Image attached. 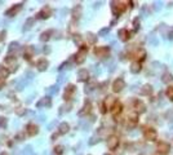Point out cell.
Wrapping results in <instances>:
<instances>
[{
	"label": "cell",
	"instance_id": "1",
	"mask_svg": "<svg viewBox=\"0 0 173 155\" xmlns=\"http://www.w3.org/2000/svg\"><path fill=\"white\" fill-rule=\"evenodd\" d=\"M111 11L115 17H119L121 13H124L128 7V1H111Z\"/></svg>",
	"mask_w": 173,
	"mask_h": 155
},
{
	"label": "cell",
	"instance_id": "12",
	"mask_svg": "<svg viewBox=\"0 0 173 155\" xmlns=\"http://www.w3.org/2000/svg\"><path fill=\"white\" fill-rule=\"evenodd\" d=\"M118 104V100H116V97H114V96H107L106 98L103 100V106L106 107V110H110L111 111L112 110V107L115 106V105Z\"/></svg>",
	"mask_w": 173,
	"mask_h": 155
},
{
	"label": "cell",
	"instance_id": "27",
	"mask_svg": "<svg viewBox=\"0 0 173 155\" xmlns=\"http://www.w3.org/2000/svg\"><path fill=\"white\" fill-rule=\"evenodd\" d=\"M34 25H35V18H32V17L27 18V20H26V22L23 23L22 31H28V30H31Z\"/></svg>",
	"mask_w": 173,
	"mask_h": 155
},
{
	"label": "cell",
	"instance_id": "22",
	"mask_svg": "<svg viewBox=\"0 0 173 155\" xmlns=\"http://www.w3.org/2000/svg\"><path fill=\"white\" fill-rule=\"evenodd\" d=\"M78 80L79 82H88L89 80V71L86 69H80L78 71Z\"/></svg>",
	"mask_w": 173,
	"mask_h": 155
},
{
	"label": "cell",
	"instance_id": "43",
	"mask_svg": "<svg viewBox=\"0 0 173 155\" xmlns=\"http://www.w3.org/2000/svg\"><path fill=\"white\" fill-rule=\"evenodd\" d=\"M43 53H44V54H49L50 53V47L44 45V48H43Z\"/></svg>",
	"mask_w": 173,
	"mask_h": 155
},
{
	"label": "cell",
	"instance_id": "48",
	"mask_svg": "<svg viewBox=\"0 0 173 155\" xmlns=\"http://www.w3.org/2000/svg\"><path fill=\"white\" fill-rule=\"evenodd\" d=\"M58 136H59V133H58V132H57V133H53V135H52V141L57 140V138H58Z\"/></svg>",
	"mask_w": 173,
	"mask_h": 155
},
{
	"label": "cell",
	"instance_id": "13",
	"mask_svg": "<svg viewBox=\"0 0 173 155\" xmlns=\"http://www.w3.org/2000/svg\"><path fill=\"white\" fill-rule=\"evenodd\" d=\"M133 109H134V111H136L138 115H140V114L146 113V105L143 104L141 100H134V101H133Z\"/></svg>",
	"mask_w": 173,
	"mask_h": 155
},
{
	"label": "cell",
	"instance_id": "3",
	"mask_svg": "<svg viewBox=\"0 0 173 155\" xmlns=\"http://www.w3.org/2000/svg\"><path fill=\"white\" fill-rule=\"evenodd\" d=\"M143 137H145L146 141H156L158 138V131L153 127H147L143 129Z\"/></svg>",
	"mask_w": 173,
	"mask_h": 155
},
{
	"label": "cell",
	"instance_id": "25",
	"mask_svg": "<svg viewBox=\"0 0 173 155\" xmlns=\"http://www.w3.org/2000/svg\"><path fill=\"white\" fill-rule=\"evenodd\" d=\"M48 66H49V62H48L45 58H40L39 61L36 62V69L39 71H45L48 69Z\"/></svg>",
	"mask_w": 173,
	"mask_h": 155
},
{
	"label": "cell",
	"instance_id": "4",
	"mask_svg": "<svg viewBox=\"0 0 173 155\" xmlns=\"http://www.w3.org/2000/svg\"><path fill=\"white\" fill-rule=\"evenodd\" d=\"M93 53H94L96 57H98V58H107L110 54V47H96L94 51H93Z\"/></svg>",
	"mask_w": 173,
	"mask_h": 155
},
{
	"label": "cell",
	"instance_id": "50",
	"mask_svg": "<svg viewBox=\"0 0 173 155\" xmlns=\"http://www.w3.org/2000/svg\"><path fill=\"white\" fill-rule=\"evenodd\" d=\"M168 38H169L170 40L173 39V30H170V31H169V34H168Z\"/></svg>",
	"mask_w": 173,
	"mask_h": 155
},
{
	"label": "cell",
	"instance_id": "19",
	"mask_svg": "<svg viewBox=\"0 0 173 155\" xmlns=\"http://www.w3.org/2000/svg\"><path fill=\"white\" fill-rule=\"evenodd\" d=\"M50 106H52V100H50L49 96L40 98L39 101H38V104H36L38 109H43V107H50Z\"/></svg>",
	"mask_w": 173,
	"mask_h": 155
},
{
	"label": "cell",
	"instance_id": "51",
	"mask_svg": "<svg viewBox=\"0 0 173 155\" xmlns=\"http://www.w3.org/2000/svg\"><path fill=\"white\" fill-rule=\"evenodd\" d=\"M0 155H7V152H1V154H0Z\"/></svg>",
	"mask_w": 173,
	"mask_h": 155
},
{
	"label": "cell",
	"instance_id": "14",
	"mask_svg": "<svg viewBox=\"0 0 173 155\" xmlns=\"http://www.w3.org/2000/svg\"><path fill=\"white\" fill-rule=\"evenodd\" d=\"M137 123H138V114H137L136 111H133V113H131L128 115V118H127V125H128L129 128H133L137 125Z\"/></svg>",
	"mask_w": 173,
	"mask_h": 155
},
{
	"label": "cell",
	"instance_id": "20",
	"mask_svg": "<svg viewBox=\"0 0 173 155\" xmlns=\"http://www.w3.org/2000/svg\"><path fill=\"white\" fill-rule=\"evenodd\" d=\"M97 87H100V85H98V83L96 82L94 79H89L88 82H86V84H85L84 92H85V93H90V92H93V90H94Z\"/></svg>",
	"mask_w": 173,
	"mask_h": 155
},
{
	"label": "cell",
	"instance_id": "44",
	"mask_svg": "<svg viewBox=\"0 0 173 155\" xmlns=\"http://www.w3.org/2000/svg\"><path fill=\"white\" fill-rule=\"evenodd\" d=\"M67 66H69V62H63V63H62V65L58 67V70H59V71H62L65 67H67Z\"/></svg>",
	"mask_w": 173,
	"mask_h": 155
},
{
	"label": "cell",
	"instance_id": "28",
	"mask_svg": "<svg viewBox=\"0 0 173 155\" xmlns=\"http://www.w3.org/2000/svg\"><path fill=\"white\" fill-rule=\"evenodd\" d=\"M69 131H70V125H69V123H66V121H63V123H61L58 125V133L59 135H66Z\"/></svg>",
	"mask_w": 173,
	"mask_h": 155
},
{
	"label": "cell",
	"instance_id": "32",
	"mask_svg": "<svg viewBox=\"0 0 173 155\" xmlns=\"http://www.w3.org/2000/svg\"><path fill=\"white\" fill-rule=\"evenodd\" d=\"M18 49H20V43H17V42H12L11 44H9V48H8L9 53H13V52H17Z\"/></svg>",
	"mask_w": 173,
	"mask_h": 155
},
{
	"label": "cell",
	"instance_id": "10",
	"mask_svg": "<svg viewBox=\"0 0 173 155\" xmlns=\"http://www.w3.org/2000/svg\"><path fill=\"white\" fill-rule=\"evenodd\" d=\"M124 88H125V82H124V79L118 78V79L114 80V83H112V90H114L115 93H120Z\"/></svg>",
	"mask_w": 173,
	"mask_h": 155
},
{
	"label": "cell",
	"instance_id": "34",
	"mask_svg": "<svg viewBox=\"0 0 173 155\" xmlns=\"http://www.w3.org/2000/svg\"><path fill=\"white\" fill-rule=\"evenodd\" d=\"M71 107H73V104H71V102H67L66 105H63V106L61 107V110H59V114H63L65 111H66V113H69V111L71 110Z\"/></svg>",
	"mask_w": 173,
	"mask_h": 155
},
{
	"label": "cell",
	"instance_id": "52",
	"mask_svg": "<svg viewBox=\"0 0 173 155\" xmlns=\"http://www.w3.org/2000/svg\"><path fill=\"white\" fill-rule=\"evenodd\" d=\"M105 155H110V154H105Z\"/></svg>",
	"mask_w": 173,
	"mask_h": 155
},
{
	"label": "cell",
	"instance_id": "17",
	"mask_svg": "<svg viewBox=\"0 0 173 155\" xmlns=\"http://www.w3.org/2000/svg\"><path fill=\"white\" fill-rule=\"evenodd\" d=\"M81 13H83V7L80 4H76L75 7L71 11V16H73V21H78L81 17Z\"/></svg>",
	"mask_w": 173,
	"mask_h": 155
},
{
	"label": "cell",
	"instance_id": "37",
	"mask_svg": "<svg viewBox=\"0 0 173 155\" xmlns=\"http://www.w3.org/2000/svg\"><path fill=\"white\" fill-rule=\"evenodd\" d=\"M8 125V119L5 116H0V128H7Z\"/></svg>",
	"mask_w": 173,
	"mask_h": 155
},
{
	"label": "cell",
	"instance_id": "40",
	"mask_svg": "<svg viewBox=\"0 0 173 155\" xmlns=\"http://www.w3.org/2000/svg\"><path fill=\"white\" fill-rule=\"evenodd\" d=\"M109 31H110V27L102 28V30H101L100 32H98V36H103V35H105V34H107V32H109Z\"/></svg>",
	"mask_w": 173,
	"mask_h": 155
},
{
	"label": "cell",
	"instance_id": "42",
	"mask_svg": "<svg viewBox=\"0 0 173 155\" xmlns=\"http://www.w3.org/2000/svg\"><path fill=\"white\" fill-rule=\"evenodd\" d=\"M97 142H100V138L98 137H92L89 140V145H96Z\"/></svg>",
	"mask_w": 173,
	"mask_h": 155
},
{
	"label": "cell",
	"instance_id": "39",
	"mask_svg": "<svg viewBox=\"0 0 173 155\" xmlns=\"http://www.w3.org/2000/svg\"><path fill=\"white\" fill-rule=\"evenodd\" d=\"M47 92L49 93V94H54V93L58 92V88H57V85H52V87H49L47 89Z\"/></svg>",
	"mask_w": 173,
	"mask_h": 155
},
{
	"label": "cell",
	"instance_id": "38",
	"mask_svg": "<svg viewBox=\"0 0 173 155\" xmlns=\"http://www.w3.org/2000/svg\"><path fill=\"white\" fill-rule=\"evenodd\" d=\"M133 26H134V32L140 30V26H141V25H140V18H138V17L133 20Z\"/></svg>",
	"mask_w": 173,
	"mask_h": 155
},
{
	"label": "cell",
	"instance_id": "31",
	"mask_svg": "<svg viewBox=\"0 0 173 155\" xmlns=\"http://www.w3.org/2000/svg\"><path fill=\"white\" fill-rule=\"evenodd\" d=\"M173 80V75L170 73H164L162 76V82L164 83V84H169V83H172Z\"/></svg>",
	"mask_w": 173,
	"mask_h": 155
},
{
	"label": "cell",
	"instance_id": "29",
	"mask_svg": "<svg viewBox=\"0 0 173 155\" xmlns=\"http://www.w3.org/2000/svg\"><path fill=\"white\" fill-rule=\"evenodd\" d=\"M52 35H53V30H47V31H44V32H42V35H40V42H43V43L48 42Z\"/></svg>",
	"mask_w": 173,
	"mask_h": 155
},
{
	"label": "cell",
	"instance_id": "18",
	"mask_svg": "<svg viewBox=\"0 0 173 155\" xmlns=\"http://www.w3.org/2000/svg\"><path fill=\"white\" fill-rule=\"evenodd\" d=\"M26 133H27L28 136H35L39 133V127H38L35 123H28L27 125H26Z\"/></svg>",
	"mask_w": 173,
	"mask_h": 155
},
{
	"label": "cell",
	"instance_id": "26",
	"mask_svg": "<svg viewBox=\"0 0 173 155\" xmlns=\"http://www.w3.org/2000/svg\"><path fill=\"white\" fill-rule=\"evenodd\" d=\"M141 96H150L151 93H153V85L151 84H143L142 87H141Z\"/></svg>",
	"mask_w": 173,
	"mask_h": 155
},
{
	"label": "cell",
	"instance_id": "6",
	"mask_svg": "<svg viewBox=\"0 0 173 155\" xmlns=\"http://www.w3.org/2000/svg\"><path fill=\"white\" fill-rule=\"evenodd\" d=\"M156 151L160 155H167L170 151V145L165 141H159L156 145Z\"/></svg>",
	"mask_w": 173,
	"mask_h": 155
},
{
	"label": "cell",
	"instance_id": "15",
	"mask_svg": "<svg viewBox=\"0 0 173 155\" xmlns=\"http://www.w3.org/2000/svg\"><path fill=\"white\" fill-rule=\"evenodd\" d=\"M22 5H23L22 3L14 4L13 7H11V8L5 12V16H7V17H14V16H16V14H18V12L22 9Z\"/></svg>",
	"mask_w": 173,
	"mask_h": 155
},
{
	"label": "cell",
	"instance_id": "36",
	"mask_svg": "<svg viewBox=\"0 0 173 155\" xmlns=\"http://www.w3.org/2000/svg\"><path fill=\"white\" fill-rule=\"evenodd\" d=\"M63 150H65V147L62 146V145H58V146H56L53 149V151H54V154H57V155H62L63 154Z\"/></svg>",
	"mask_w": 173,
	"mask_h": 155
},
{
	"label": "cell",
	"instance_id": "49",
	"mask_svg": "<svg viewBox=\"0 0 173 155\" xmlns=\"http://www.w3.org/2000/svg\"><path fill=\"white\" fill-rule=\"evenodd\" d=\"M5 34H7V32H5V30H4V31H1V32H0V40H3L4 38H5Z\"/></svg>",
	"mask_w": 173,
	"mask_h": 155
},
{
	"label": "cell",
	"instance_id": "9",
	"mask_svg": "<svg viewBox=\"0 0 173 155\" xmlns=\"http://www.w3.org/2000/svg\"><path fill=\"white\" fill-rule=\"evenodd\" d=\"M50 16H52V9H50V7L44 5L42 8V11L36 14V18H39V20H47V18H49Z\"/></svg>",
	"mask_w": 173,
	"mask_h": 155
},
{
	"label": "cell",
	"instance_id": "41",
	"mask_svg": "<svg viewBox=\"0 0 173 155\" xmlns=\"http://www.w3.org/2000/svg\"><path fill=\"white\" fill-rule=\"evenodd\" d=\"M16 113H17V115H23V114H26V110L25 109H23V107H18V109H17L16 110Z\"/></svg>",
	"mask_w": 173,
	"mask_h": 155
},
{
	"label": "cell",
	"instance_id": "30",
	"mask_svg": "<svg viewBox=\"0 0 173 155\" xmlns=\"http://www.w3.org/2000/svg\"><path fill=\"white\" fill-rule=\"evenodd\" d=\"M85 39H86V42L89 43V44H96V43H97L98 38H97V35L93 34V32H86Z\"/></svg>",
	"mask_w": 173,
	"mask_h": 155
},
{
	"label": "cell",
	"instance_id": "7",
	"mask_svg": "<svg viewBox=\"0 0 173 155\" xmlns=\"http://www.w3.org/2000/svg\"><path fill=\"white\" fill-rule=\"evenodd\" d=\"M120 141H119V137L115 135H111L107 137V147H109V150H116L118 146H119Z\"/></svg>",
	"mask_w": 173,
	"mask_h": 155
},
{
	"label": "cell",
	"instance_id": "8",
	"mask_svg": "<svg viewBox=\"0 0 173 155\" xmlns=\"http://www.w3.org/2000/svg\"><path fill=\"white\" fill-rule=\"evenodd\" d=\"M75 90H76V87L74 84H67L66 88H65V93H63V100H65V101H67V102L70 101V100L73 98Z\"/></svg>",
	"mask_w": 173,
	"mask_h": 155
},
{
	"label": "cell",
	"instance_id": "5",
	"mask_svg": "<svg viewBox=\"0 0 173 155\" xmlns=\"http://www.w3.org/2000/svg\"><path fill=\"white\" fill-rule=\"evenodd\" d=\"M4 63L9 67L11 73H14L17 70V59H16V56H13V54H8L4 58Z\"/></svg>",
	"mask_w": 173,
	"mask_h": 155
},
{
	"label": "cell",
	"instance_id": "21",
	"mask_svg": "<svg viewBox=\"0 0 173 155\" xmlns=\"http://www.w3.org/2000/svg\"><path fill=\"white\" fill-rule=\"evenodd\" d=\"M34 53H35V48H34L32 45H27V47H25V49H23V58H25L26 61H30V59L32 58Z\"/></svg>",
	"mask_w": 173,
	"mask_h": 155
},
{
	"label": "cell",
	"instance_id": "11",
	"mask_svg": "<svg viewBox=\"0 0 173 155\" xmlns=\"http://www.w3.org/2000/svg\"><path fill=\"white\" fill-rule=\"evenodd\" d=\"M90 111H92V104H90L89 100H85L83 107L79 110L78 115L79 116H86V115H89V114H90Z\"/></svg>",
	"mask_w": 173,
	"mask_h": 155
},
{
	"label": "cell",
	"instance_id": "35",
	"mask_svg": "<svg viewBox=\"0 0 173 155\" xmlns=\"http://www.w3.org/2000/svg\"><path fill=\"white\" fill-rule=\"evenodd\" d=\"M165 94H167V97L170 100V101H173V87H172V85H169V87L167 88Z\"/></svg>",
	"mask_w": 173,
	"mask_h": 155
},
{
	"label": "cell",
	"instance_id": "45",
	"mask_svg": "<svg viewBox=\"0 0 173 155\" xmlns=\"http://www.w3.org/2000/svg\"><path fill=\"white\" fill-rule=\"evenodd\" d=\"M4 85H5V79H1L0 78V90L4 88Z\"/></svg>",
	"mask_w": 173,
	"mask_h": 155
},
{
	"label": "cell",
	"instance_id": "24",
	"mask_svg": "<svg viewBox=\"0 0 173 155\" xmlns=\"http://www.w3.org/2000/svg\"><path fill=\"white\" fill-rule=\"evenodd\" d=\"M121 113H123V105H121L119 101H118V104L115 105L114 107H112L111 114H112V116H114V118H119Z\"/></svg>",
	"mask_w": 173,
	"mask_h": 155
},
{
	"label": "cell",
	"instance_id": "16",
	"mask_svg": "<svg viewBox=\"0 0 173 155\" xmlns=\"http://www.w3.org/2000/svg\"><path fill=\"white\" fill-rule=\"evenodd\" d=\"M132 35H133V32L128 31L127 28H120V30L118 31V36H119V39L121 40V42H128L132 38Z\"/></svg>",
	"mask_w": 173,
	"mask_h": 155
},
{
	"label": "cell",
	"instance_id": "47",
	"mask_svg": "<svg viewBox=\"0 0 173 155\" xmlns=\"http://www.w3.org/2000/svg\"><path fill=\"white\" fill-rule=\"evenodd\" d=\"M22 138H23V135H22V133H20V135L16 136V141L20 142V141H22Z\"/></svg>",
	"mask_w": 173,
	"mask_h": 155
},
{
	"label": "cell",
	"instance_id": "46",
	"mask_svg": "<svg viewBox=\"0 0 173 155\" xmlns=\"http://www.w3.org/2000/svg\"><path fill=\"white\" fill-rule=\"evenodd\" d=\"M32 151H31V146H27L26 147V151H25V155H31Z\"/></svg>",
	"mask_w": 173,
	"mask_h": 155
},
{
	"label": "cell",
	"instance_id": "2",
	"mask_svg": "<svg viewBox=\"0 0 173 155\" xmlns=\"http://www.w3.org/2000/svg\"><path fill=\"white\" fill-rule=\"evenodd\" d=\"M86 54H88V47L83 45L81 48H79L78 53L74 54V56H73V58L75 59V63H76V65H81V63H83V62L85 61Z\"/></svg>",
	"mask_w": 173,
	"mask_h": 155
},
{
	"label": "cell",
	"instance_id": "33",
	"mask_svg": "<svg viewBox=\"0 0 173 155\" xmlns=\"http://www.w3.org/2000/svg\"><path fill=\"white\" fill-rule=\"evenodd\" d=\"M74 43H75L76 45H79V48H81V47H83V38H81V35H79V34H75L74 35Z\"/></svg>",
	"mask_w": 173,
	"mask_h": 155
},
{
	"label": "cell",
	"instance_id": "23",
	"mask_svg": "<svg viewBox=\"0 0 173 155\" xmlns=\"http://www.w3.org/2000/svg\"><path fill=\"white\" fill-rule=\"evenodd\" d=\"M129 70H131L132 74H138L141 73V70H142V63L138 61H133L131 63V67H129Z\"/></svg>",
	"mask_w": 173,
	"mask_h": 155
}]
</instances>
